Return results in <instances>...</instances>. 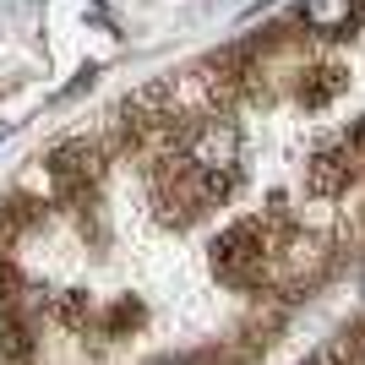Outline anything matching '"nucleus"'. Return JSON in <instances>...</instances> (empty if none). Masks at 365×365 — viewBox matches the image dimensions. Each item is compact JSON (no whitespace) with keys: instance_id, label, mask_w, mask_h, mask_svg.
<instances>
[{"instance_id":"obj_1","label":"nucleus","mask_w":365,"mask_h":365,"mask_svg":"<svg viewBox=\"0 0 365 365\" xmlns=\"http://www.w3.org/2000/svg\"><path fill=\"white\" fill-rule=\"evenodd\" d=\"M273 257V229L262 218H235L213 240V278L229 289H257L262 294V273Z\"/></svg>"},{"instance_id":"obj_2","label":"nucleus","mask_w":365,"mask_h":365,"mask_svg":"<svg viewBox=\"0 0 365 365\" xmlns=\"http://www.w3.org/2000/svg\"><path fill=\"white\" fill-rule=\"evenodd\" d=\"M333 267V245L322 235H284L273 240V257H267V273H262V289L278 294V300H294L311 284H322Z\"/></svg>"},{"instance_id":"obj_3","label":"nucleus","mask_w":365,"mask_h":365,"mask_svg":"<svg viewBox=\"0 0 365 365\" xmlns=\"http://www.w3.org/2000/svg\"><path fill=\"white\" fill-rule=\"evenodd\" d=\"M180 158L197 169H240V125L229 115H202L180 125Z\"/></svg>"},{"instance_id":"obj_4","label":"nucleus","mask_w":365,"mask_h":365,"mask_svg":"<svg viewBox=\"0 0 365 365\" xmlns=\"http://www.w3.org/2000/svg\"><path fill=\"white\" fill-rule=\"evenodd\" d=\"M349 180H354L349 153H317V158L305 164V191H311V197H338Z\"/></svg>"},{"instance_id":"obj_5","label":"nucleus","mask_w":365,"mask_h":365,"mask_svg":"<svg viewBox=\"0 0 365 365\" xmlns=\"http://www.w3.org/2000/svg\"><path fill=\"white\" fill-rule=\"evenodd\" d=\"M360 16V0H300V28L311 33H344Z\"/></svg>"},{"instance_id":"obj_6","label":"nucleus","mask_w":365,"mask_h":365,"mask_svg":"<svg viewBox=\"0 0 365 365\" xmlns=\"http://www.w3.org/2000/svg\"><path fill=\"white\" fill-rule=\"evenodd\" d=\"M349 88V76L338 71V66H305L300 82H294V93H300V104L305 109H322V104H333L338 93Z\"/></svg>"},{"instance_id":"obj_7","label":"nucleus","mask_w":365,"mask_h":365,"mask_svg":"<svg viewBox=\"0 0 365 365\" xmlns=\"http://www.w3.org/2000/svg\"><path fill=\"white\" fill-rule=\"evenodd\" d=\"M169 365H191V360H169Z\"/></svg>"}]
</instances>
